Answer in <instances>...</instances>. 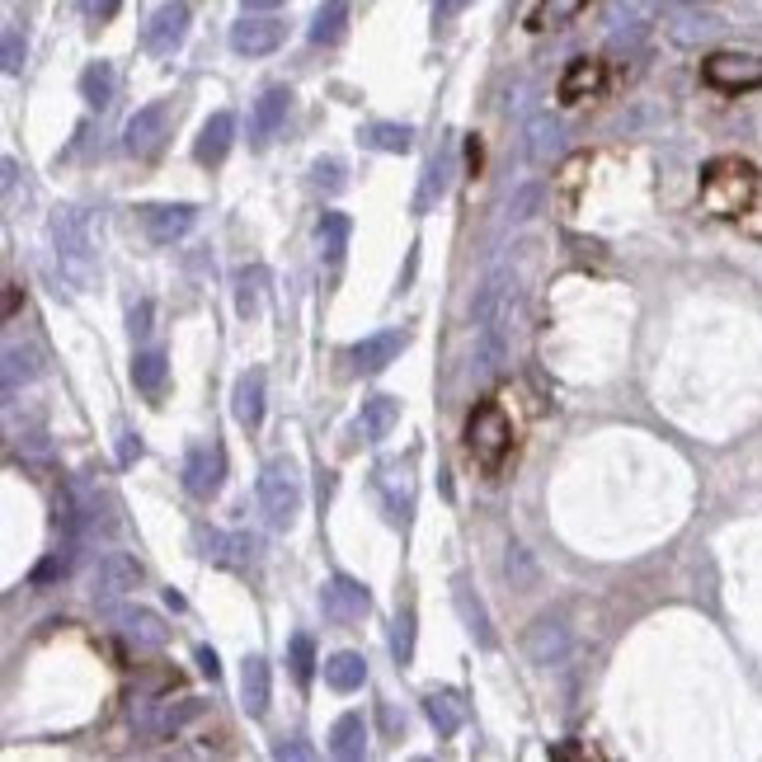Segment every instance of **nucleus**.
I'll list each match as a JSON object with an SVG mask.
<instances>
[{
  "label": "nucleus",
  "instance_id": "obj_1",
  "mask_svg": "<svg viewBox=\"0 0 762 762\" xmlns=\"http://www.w3.org/2000/svg\"><path fill=\"white\" fill-rule=\"evenodd\" d=\"M753 198H758V170L743 155H716V161L701 165V207L711 217L734 222L753 207Z\"/></svg>",
  "mask_w": 762,
  "mask_h": 762
},
{
  "label": "nucleus",
  "instance_id": "obj_2",
  "mask_svg": "<svg viewBox=\"0 0 762 762\" xmlns=\"http://www.w3.org/2000/svg\"><path fill=\"white\" fill-rule=\"evenodd\" d=\"M52 245H57L62 278L76 292H90L99 282V250H95L90 222H85L81 207H57V212H52Z\"/></svg>",
  "mask_w": 762,
  "mask_h": 762
},
{
  "label": "nucleus",
  "instance_id": "obj_3",
  "mask_svg": "<svg viewBox=\"0 0 762 762\" xmlns=\"http://www.w3.org/2000/svg\"><path fill=\"white\" fill-rule=\"evenodd\" d=\"M466 452L485 475H500L513 452V423L494 400H481L466 419Z\"/></svg>",
  "mask_w": 762,
  "mask_h": 762
},
{
  "label": "nucleus",
  "instance_id": "obj_4",
  "mask_svg": "<svg viewBox=\"0 0 762 762\" xmlns=\"http://www.w3.org/2000/svg\"><path fill=\"white\" fill-rule=\"evenodd\" d=\"M259 508H264V523L273 532H288L301 513V475L288 457H278V462L264 466L259 475Z\"/></svg>",
  "mask_w": 762,
  "mask_h": 762
},
{
  "label": "nucleus",
  "instance_id": "obj_5",
  "mask_svg": "<svg viewBox=\"0 0 762 762\" xmlns=\"http://www.w3.org/2000/svg\"><path fill=\"white\" fill-rule=\"evenodd\" d=\"M701 81L720 95L762 90V57H753V52H711L701 62Z\"/></svg>",
  "mask_w": 762,
  "mask_h": 762
},
{
  "label": "nucleus",
  "instance_id": "obj_6",
  "mask_svg": "<svg viewBox=\"0 0 762 762\" xmlns=\"http://www.w3.org/2000/svg\"><path fill=\"white\" fill-rule=\"evenodd\" d=\"M321 612H325V622H334V626H358L363 616L372 612L367 583L348 579V575H330L321 583Z\"/></svg>",
  "mask_w": 762,
  "mask_h": 762
},
{
  "label": "nucleus",
  "instance_id": "obj_7",
  "mask_svg": "<svg viewBox=\"0 0 762 762\" xmlns=\"http://www.w3.org/2000/svg\"><path fill=\"white\" fill-rule=\"evenodd\" d=\"M165 137H170V99H151L147 109H137L128 118L122 147H128V155H137V161H147V155H155L165 147Z\"/></svg>",
  "mask_w": 762,
  "mask_h": 762
},
{
  "label": "nucleus",
  "instance_id": "obj_8",
  "mask_svg": "<svg viewBox=\"0 0 762 762\" xmlns=\"http://www.w3.org/2000/svg\"><path fill=\"white\" fill-rule=\"evenodd\" d=\"M226 481V452L217 442H193L189 457H184V490L193 500H212Z\"/></svg>",
  "mask_w": 762,
  "mask_h": 762
},
{
  "label": "nucleus",
  "instance_id": "obj_9",
  "mask_svg": "<svg viewBox=\"0 0 762 762\" xmlns=\"http://www.w3.org/2000/svg\"><path fill=\"white\" fill-rule=\"evenodd\" d=\"M141 589V560L132 556H122V551H109V556H99L95 565V575H90V593L95 602H114V598H128Z\"/></svg>",
  "mask_w": 762,
  "mask_h": 762
},
{
  "label": "nucleus",
  "instance_id": "obj_10",
  "mask_svg": "<svg viewBox=\"0 0 762 762\" xmlns=\"http://www.w3.org/2000/svg\"><path fill=\"white\" fill-rule=\"evenodd\" d=\"M282 43H288V24L273 20V14H245L232 24V47L240 57H269Z\"/></svg>",
  "mask_w": 762,
  "mask_h": 762
},
{
  "label": "nucleus",
  "instance_id": "obj_11",
  "mask_svg": "<svg viewBox=\"0 0 762 762\" xmlns=\"http://www.w3.org/2000/svg\"><path fill=\"white\" fill-rule=\"evenodd\" d=\"M405 344H410V330H377V334H367V340L353 344V372H363V377H377V372L391 367Z\"/></svg>",
  "mask_w": 762,
  "mask_h": 762
},
{
  "label": "nucleus",
  "instance_id": "obj_12",
  "mask_svg": "<svg viewBox=\"0 0 762 762\" xmlns=\"http://www.w3.org/2000/svg\"><path fill=\"white\" fill-rule=\"evenodd\" d=\"M198 546H203V556L212 565H226V570H250L255 551H259L250 532H217V527H203L198 532Z\"/></svg>",
  "mask_w": 762,
  "mask_h": 762
},
{
  "label": "nucleus",
  "instance_id": "obj_13",
  "mask_svg": "<svg viewBox=\"0 0 762 762\" xmlns=\"http://www.w3.org/2000/svg\"><path fill=\"white\" fill-rule=\"evenodd\" d=\"M523 650L537 668H556V664H565V654H570V631H565V622H556V616H537V622L527 626Z\"/></svg>",
  "mask_w": 762,
  "mask_h": 762
},
{
  "label": "nucleus",
  "instance_id": "obj_14",
  "mask_svg": "<svg viewBox=\"0 0 762 762\" xmlns=\"http://www.w3.org/2000/svg\"><path fill=\"white\" fill-rule=\"evenodd\" d=\"M189 20H193V14H189L184 0H165V6L151 14V24H147V52L170 57V52L189 39Z\"/></svg>",
  "mask_w": 762,
  "mask_h": 762
},
{
  "label": "nucleus",
  "instance_id": "obj_15",
  "mask_svg": "<svg viewBox=\"0 0 762 762\" xmlns=\"http://www.w3.org/2000/svg\"><path fill=\"white\" fill-rule=\"evenodd\" d=\"M288 109H292L288 85H269V90L255 99V114H250V141L255 147H269V141L278 137V128L288 122Z\"/></svg>",
  "mask_w": 762,
  "mask_h": 762
},
{
  "label": "nucleus",
  "instance_id": "obj_16",
  "mask_svg": "<svg viewBox=\"0 0 762 762\" xmlns=\"http://www.w3.org/2000/svg\"><path fill=\"white\" fill-rule=\"evenodd\" d=\"M193 222H198V212H193L189 203H155L141 212V226H147V236L155 245H174V240H184L193 232Z\"/></svg>",
  "mask_w": 762,
  "mask_h": 762
},
{
  "label": "nucleus",
  "instance_id": "obj_17",
  "mask_svg": "<svg viewBox=\"0 0 762 762\" xmlns=\"http://www.w3.org/2000/svg\"><path fill=\"white\" fill-rule=\"evenodd\" d=\"M720 29H725V20H720V14H711V10H673L668 14V39L678 47L711 43V39H720Z\"/></svg>",
  "mask_w": 762,
  "mask_h": 762
},
{
  "label": "nucleus",
  "instance_id": "obj_18",
  "mask_svg": "<svg viewBox=\"0 0 762 762\" xmlns=\"http://www.w3.org/2000/svg\"><path fill=\"white\" fill-rule=\"evenodd\" d=\"M377 490H382V500H386V518H391L396 527L400 523H410V508H415V481L405 475L400 462H386L377 471Z\"/></svg>",
  "mask_w": 762,
  "mask_h": 762
},
{
  "label": "nucleus",
  "instance_id": "obj_19",
  "mask_svg": "<svg viewBox=\"0 0 762 762\" xmlns=\"http://www.w3.org/2000/svg\"><path fill=\"white\" fill-rule=\"evenodd\" d=\"M232 141H236V114L222 109L203 122L198 141H193V155H198V165H222L226 151H232Z\"/></svg>",
  "mask_w": 762,
  "mask_h": 762
},
{
  "label": "nucleus",
  "instance_id": "obj_20",
  "mask_svg": "<svg viewBox=\"0 0 762 762\" xmlns=\"http://www.w3.org/2000/svg\"><path fill=\"white\" fill-rule=\"evenodd\" d=\"M602 81H608V71H602V62H593V57H575L570 66H565V76H560V85H556V95H560V104H579V99L598 95V90H602Z\"/></svg>",
  "mask_w": 762,
  "mask_h": 762
},
{
  "label": "nucleus",
  "instance_id": "obj_21",
  "mask_svg": "<svg viewBox=\"0 0 762 762\" xmlns=\"http://www.w3.org/2000/svg\"><path fill=\"white\" fill-rule=\"evenodd\" d=\"M232 415H236L240 429H250V433L264 423V372L259 367H250V372H240V377H236Z\"/></svg>",
  "mask_w": 762,
  "mask_h": 762
},
{
  "label": "nucleus",
  "instance_id": "obj_22",
  "mask_svg": "<svg viewBox=\"0 0 762 762\" xmlns=\"http://www.w3.org/2000/svg\"><path fill=\"white\" fill-rule=\"evenodd\" d=\"M396 423H400V400L396 396H367L363 400V410H358V433H363V442L391 438Z\"/></svg>",
  "mask_w": 762,
  "mask_h": 762
},
{
  "label": "nucleus",
  "instance_id": "obj_23",
  "mask_svg": "<svg viewBox=\"0 0 762 762\" xmlns=\"http://www.w3.org/2000/svg\"><path fill=\"white\" fill-rule=\"evenodd\" d=\"M240 706H245V716L259 720L264 711H269V664L259 659V654H250L240 668Z\"/></svg>",
  "mask_w": 762,
  "mask_h": 762
},
{
  "label": "nucleus",
  "instance_id": "obj_24",
  "mask_svg": "<svg viewBox=\"0 0 762 762\" xmlns=\"http://www.w3.org/2000/svg\"><path fill=\"white\" fill-rule=\"evenodd\" d=\"M565 151V132H560V122L551 114H537L527 122V155L537 165H551L556 155Z\"/></svg>",
  "mask_w": 762,
  "mask_h": 762
},
{
  "label": "nucleus",
  "instance_id": "obj_25",
  "mask_svg": "<svg viewBox=\"0 0 762 762\" xmlns=\"http://www.w3.org/2000/svg\"><path fill=\"white\" fill-rule=\"evenodd\" d=\"M114 95H118V71H114V62H90L81 71V99L90 104V109H109L114 104Z\"/></svg>",
  "mask_w": 762,
  "mask_h": 762
},
{
  "label": "nucleus",
  "instance_id": "obj_26",
  "mask_svg": "<svg viewBox=\"0 0 762 762\" xmlns=\"http://www.w3.org/2000/svg\"><path fill=\"white\" fill-rule=\"evenodd\" d=\"M452 151H442L429 161V170H423V180H419V193H415V212L423 217V212H433V203H442V193H448L452 184Z\"/></svg>",
  "mask_w": 762,
  "mask_h": 762
},
{
  "label": "nucleus",
  "instance_id": "obj_27",
  "mask_svg": "<svg viewBox=\"0 0 762 762\" xmlns=\"http://www.w3.org/2000/svg\"><path fill=\"white\" fill-rule=\"evenodd\" d=\"M307 33L315 47H334L348 33V0H321V10H315Z\"/></svg>",
  "mask_w": 762,
  "mask_h": 762
},
{
  "label": "nucleus",
  "instance_id": "obj_28",
  "mask_svg": "<svg viewBox=\"0 0 762 762\" xmlns=\"http://www.w3.org/2000/svg\"><path fill=\"white\" fill-rule=\"evenodd\" d=\"M363 749H367V720H363L358 711H348V716L334 720V730H330V753L344 758V762H353V758H363Z\"/></svg>",
  "mask_w": 762,
  "mask_h": 762
},
{
  "label": "nucleus",
  "instance_id": "obj_29",
  "mask_svg": "<svg viewBox=\"0 0 762 762\" xmlns=\"http://www.w3.org/2000/svg\"><path fill=\"white\" fill-rule=\"evenodd\" d=\"M363 147L372 151H391V155H405L415 147V128L410 122H367V128L358 132Z\"/></svg>",
  "mask_w": 762,
  "mask_h": 762
},
{
  "label": "nucleus",
  "instance_id": "obj_30",
  "mask_svg": "<svg viewBox=\"0 0 762 762\" xmlns=\"http://www.w3.org/2000/svg\"><path fill=\"white\" fill-rule=\"evenodd\" d=\"M348 236H353V222L344 217V212H321V222H315V240H321V259L325 264L344 259Z\"/></svg>",
  "mask_w": 762,
  "mask_h": 762
},
{
  "label": "nucleus",
  "instance_id": "obj_31",
  "mask_svg": "<svg viewBox=\"0 0 762 762\" xmlns=\"http://www.w3.org/2000/svg\"><path fill=\"white\" fill-rule=\"evenodd\" d=\"M325 683L334 687V693H358V687L367 683V659H363V654H353V650L330 654V659H325Z\"/></svg>",
  "mask_w": 762,
  "mask_h": 762
},
{
  "label": "nucleus",
  "instance_id": "obj_32",
  "mask_svg": "<svg viewBox=\"0 0 762 762\" xmlns=\"http://www.w3.org/2000/svg\"><path fill=\"white\" fill-rule=\"evenodd\" d=\"M452 602H457V612H462V622H466V631L475 635V645L481 650H494V631H490V616H485V602L475 598L466 583H457L452 589Z\"/></svg>",
  "mask_w": 762,
  "mask_h": 762
},
{
  "label": "nucleus",
  "instance_id": "obj_33",
  "mask_svg": "<svg viewBox=\"0 0 762 762\" xmlns=\"http://www.w3.org/2000/svg\"><path fill=\"white\" fill-rule=\"evenodd\" d=\"M122 635H128L132 645H141V650H161L165 641H170V626L161 622L155 612H122Z\"/></svg>",
  "mask_w": 762,
  "mask_h": 762
},
{
  "label": "nucleus",
  "instance_id": "obj_34",
  "mask_svg": "<svg viewBox=\"0 0 762 762\" xmlns=\"http://www.w3.org/2000/svg\"><path fill=\"white\" fill-rule=\"evenodd\" d=\"M589 10V0H537L527 14V29H565L570 20H579V14Z\"/></svg>",
  "mask_w": 762,
  "mask_h": 762
},
{
  "label": "nucleus",
  "instance_id": "obj_35",
  "mask_svg": "<svg viewBox=\"0 0 762 762\" xmlns=\"http://www.w3.org/2000/svg\"><path fill=\"white\" fill-rule=\"evenodd\" d=\"M165 377H170V363H165V353H137V358H132V386H137V391L141 396H161L165 391Z\"/></svg>",
  "mask_w": 762,
  "mask_h": 762
},
{
  "label": "nucleus",
  "instance_id": "obj_36",
  "mask_svg": "<svg viewBox=\"0 0 762 762\" xmlns=\"http://www.w3.org/2000/svg\"><path fill=\"white\" fill-rule=\"evenodd\" d=\"M264 282H269L264 264H240V269H236V311L245 315V321H250V315H259Z\"/></svg>",
  "mask_w": 762,
  "mask_h": 762
},
{
  "label": "nucleus",
  "instance_id": "obj_37",
  "mask_svg": "<svg viewBox=\"0 0 762 762\" xmlns=\"http://www.w3.org/2000/svg\"><path fill=\"white\" fill-rule=\"evenodd\" d=\"M423 711H429L438 739H452L462 730V701H457V693H429L423 697Z\"/></svg>",
  "mask_w": 762,
  "mask_h": 762
},
{
  "label": "nucleus",
  "instance_id": "obj_38",
  "mask_svg": "<svg viewBox=\"0 0 762 762\" xmlns=\"http://www.w3.org/2000/svg\"><path fill=\"white\" fill-rule=\"evenodd\" d=\"M654 14V0H608V24L612 33H641Z\"/></svg>",
  "mask_w": 762,
  "mask_h": 762
},
{
  "label": "nucleus",
  "instance_id": "obj_39",
  "mask_svg": "<svg viewBox=\"0 0 762 762\" xmlns=\"http://www.w3.org/2000/svg\"><path fill=\"white\" fill-rule=\"evenodd\" d=\"M288 664H292V678L307 687L311 683V673H315V641L307 631H297L292 641H288Z\"/></svg>",
  "mask_w": 762,
  "mask_h": 762
},
{
  "label": "nucleus",
  "instance_id": "obj_40",
  "mask_svg": "<svg viewBox=\"0 0 762 762\" xmlns=\"http://www.w3.org/2000/svg\"><path fill=\"white\" fill-rule=\"evenodd\" d=\"M29 377H39V363H33V353L20 348V344H10L6 348V396L20 391V382H29Z\"/></svg>",
  "mask_w": 762,
  "mask_h": 762
},
{
  "label": "nucleus",
  "instance_id": "obj_41",
  "mask_svg": "<svg viewBox=\"0 0 762 762\" xmlns=\"http://www.w3.org/2000/svg\"><path fill=\"white\" fill-rule=\"evenodd\" d=\"M391 654H396L400 668L415 659V608H400L396 612V622H391Z\"/></svg>",
  "mask_w": 762,
  "mask_h": 762
},
{
  "label": "nucleus",
  "instance_id": "obj_42",
  "mask_svg": "<svg viewBox=\"0 0 762 762\" xmlns=\"http://www.w3.org/2000/svg\"><path fill=\"white\" fill-rule=\"evenodd\" d=\"M504 575L513 579V589H537V560H532L527 551H523V546H508V556H504Z\"/></svg>",
  "mask_w": 762,
  "mask_h": 762
},
{
  "label": "nucleus",
  "instance_id": "obj_43",
  "mask_svg": "<svg viewBox=\"0 0 762 762\" xmlns=\"http://www.w3.org/2000/svg\"><path fill=\"white\" fill-rule=\"evenodd\" d=\"M71 565H76V551H52L47 560H39V565H33V575H29V583H33V589H43V583H52V579H66L71 575Z\"/></svg>",
  "mask_w": 762,
  "mask_h": 762
},
{
  "label": "nucleus",
  "instance_id": "obj_44",
  "mask_svg": "<svg viewBox=\"0 0 762 762\" xmlns=\"http://www.w3.org/2000/svg\"><path fill=\"white\" fill-rule=\"evenodd\" d=\"M311 184L321 193H340L348 180H344V161H334V155H321V161L311 165Z\"/></svg>",
  "mask_w": 762,
  "mask_h": 762
},
{
  "label": "nucleus",
  "instance_id": "obj_45",
  "mask_svg": "<svg viewBox=\"0 0 762 762\" xmlns=\"http://www.w3.org/2000/svg\"><path fill=\"white\" fill-rule=\"evenodd\" d=\"M81 10H85V20H90V24H109L114 14L122 10V0H81Z\"/></svg>",
  "mask_w": 762,
  "mask_h": 762
},
{
  "label": "nucleus",
  "instance_id": "obj_46",
  "mask_svg": "<svg viewBox=\"0 0 762 762\" xmlns=\"http://www.w3.org/2000/svg\"><path fill=\"white\" fill-rule=\"evenodd\" d=\"M20 66H24V39L6 29V76H20Z\"/></svg>",
  "mask_w": 762,
  "mask_h": 762
},
{
  "label": "nucleus",
  "instance_id": "obj_47",
  "mask_svg": "<svg viewBox=\"0 0 762 762\" xmlns=\"http://www.w3.org/2000/svg\"><path fill=\"white\" fill-rule=\"evenodd\" d=\"M128 334L132 340H147L151 334V301H137V307L128 311Z\"/></svg>",
  "mask_w": 762,
  "mask_h": 762
},
{
  "label": "nucleus",
  "instance_id": "obj_48",
  "mask_svg": "<svg viewBox=\"0 0 762 762\" xmlns=\"http://www.w3.org/2000/svg\"><path fill=\"white\" fill-rule=\"evenodd\" d=\"M537 198H541V189H537V184H527V189L518 193V198H513V207H508V217H513V222H523V217H532V207H537Z\"/></svg>",
  "mask_w": 762,
  "mask_h": 762
},
{
  "label": "nucleus",
  "instance_id": "obj_49",
  "mask_svg": "<svg viewBox=\"0 0 762 762\" xmlns=\"http://www.w3.org/2000/svg\"><path fill=\"white\" fill-rule=\"evenodd\" d=\"M141 452H147V448H141V438L128 429V433H118V462L122 466H132V462H141Z\"/></svg>",
  "mask_w": 762,
  "mask_h": 762
},
{
  "label": "nucleus",
  "instance_id": "obj_50",
  "mask_svg": "<svg viewBox=\"0 0 762 762\" xmlns=\"http://www.w3.org/2000/svg\"><path fill=\"white\" fill-rule=\"evenodd\" d=\"M466 6H471V0H438V6H433V20L448 24V20H457V14H462Z\"/></svg>",
  "mask_w": 762,
  "mask_h": 762
},
{
  "label": "nucleus",
  "instance_id": "obj_51",
  "mask_svg": "<svg viewBox=\"0 0 762 762\" xmlns=\"http://www.w3.org/2000/svg\"><path fill=\"white\" fill-rule=\"evenodd\" d=\"M198 664H203V673H207V678H212V683H217V678H222V664H217V654H212L207 645L198 650Z\"/></svg>",
  "mask_w": 762,
  "mask_h": 762
},
{
  "label": "nucleus",
  "instance_id": "obj_52",
  "mask_svg": "<svg viewBox=\"0 0 762 762\" xmlns=\"http://www.w3.org/2000/svg\"><path fill=\"white\" fill-rule=\"evenodd\" d=\"M466 170L481 174V141H475V137H466Z\"/></svg>",
  "mask_w": 762,
  "mask_h": 762
},
{
  "label": "nucleus",
  "instance_id": "obj_53",
  "mask_svg": "<svg viewBox=\"0 0 762 762\" xmlns=\"http://www.w3.org/2000/svg\"><path fill=\"white\" fill-rule=\"evenodd\" d=\"M273 753H278V758H311V749H307V743H278Z\"/></svg>",
  "mask_w": 762,
  "mask_h": 762
},
{
  "label": "nucleus",
  "instance_id": "obj_54",
  "mask_svg": "<svg viewBox=\"0 0 762 762\" xmlns=\"http://www.w3.org/2000/svg\"><path fill=\"white\" fill-rule=\"evenodd\" d=\"M240 6H245V14H264V10H278L282 0H240Z\"/></svg>",
  "mask_w": 762,
  "mask_h": 762
},
{
  "label": "nucleus",
  "instance_id": "obj_55",
  "mask_svg": "<svg viewBox=\"0 0 762 762\" xmlns=\"http://www.w3.org/2000/svg\"><path fill=\"white\" fill-rule=\"evenodd\" d=\"M6 311L14 315V311H20V288H14V282H10V288H6Z\"/></svg>",
  "mask_w": 762,
  "mask_h": 762
}]
</instances>
